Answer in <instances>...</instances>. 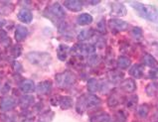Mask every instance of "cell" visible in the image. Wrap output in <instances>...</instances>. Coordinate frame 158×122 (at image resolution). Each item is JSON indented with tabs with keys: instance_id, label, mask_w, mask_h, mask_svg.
Here are the masks:
<instances>
[{
	"instance_id": "42",
	"label": "cell",
	"mask_w": 158,
	"mask_h": 122,
	"mask_svg": "<svg viewBox=\"0 0 158 122\" xmlns=\"http://www.w3.org/2000/svg\"><path fill=\"white\" fill-rule=\"evenodd\" d=\"M152 120H153V121H155V122H158V109L155 111V113L153 114Z\"/></svg>"
},
{
	"instance_id": "9",
	"label": "cell",
	"mask_w": 158,
	"mask_h": 122,
	"mask_svg": "<svg viewBox=\"0 0 158 122\" xmlns=\"http://www.w3.org/2000/svg\"><path fill=\"white\" fill-rule=\"evenodd\" d=\"M121 102H124V99L120 96L118 90L117 89L112 90V92L110 94V96L107 98V105L110 108H114L118 104H120Z\"/></svg>"
},
{
	"instance_id": "12",
	"label": "cell",
	"mask_w": 158,
	"mask_h": 122,
	"mask_svg": "<svg viewBox=\"0 0 158 122\" xmlns=\"http://www.w3.org/2000/svg\"><path fill=\"white\" fill-rule=\"evenodd\" d=\"M52 87H53V83L51 80H44V81H41V83H39L37 84V87H36V90H37V92L39 94H47L51 92L52 89Z\"/></svg>"
},
{
	"instance_id": "36",
	"label": "cell",
	"mask_w": 158,
	"mask_h": 122,
	"mask_svg": "<svg viewBox=\"0 0 158 122\" xmlns=\"http://www.w3.org/2000/svg\"><path fill=\"white\" fill-rule=\"evenodd\" d=\"M126 120V116L123 111H118L117 113L114 115L112 122H125Z\"/></svg>"
},
{
	"instance_id": "15",
	"label": "cell",
	"mask_w": 158,
	"mask_h": 122,
	"mask_svg": "<svg viewBox=\"0 0 158 122\" xmlns=\"http://www.w3.org/2000/svg\"><path fill=\"white\" fill-rule=\"evenodd\" d=\"M19 88L22 92H25V93H30V92H33L34 90L36 89V85L34 83L33 80L31 79H23L19 83Z\"/></svg>"
},
{
	"instance_id": "26",
	"label": "cell",
	"mask_w": 158,
	"mask_h": 122,
	"mask_svg": "<svg viewBox=\"0 0 158 122\" xmlns=\"http://www.w3.org/2000/svg\"><path fill=\"white\" fill-rule=\"evenodd\" d=\"M108 79H110L112 83H119V81L123 79V71H108Z\"/></svg>"
},
{
	"instance_id": "43",
	"label": "cell",
	"mask_w": 158,
	"mask_h": 122,
	"mask_svg": "<svg viewBox=\"0 0 158 122\" xmlns=\"http://www.w3.org/2000/svg\"><path fill=\"white\" fill-rule=\"evenodd\" d=\"M89 4H93V5H97V4L100 3V1H89Z\"/></svg>"
},
{
	"instance_id": "21",
	"label": "cell",
	"mask_w": 158,
	"mask_h": 122,
	"mask_svg": "<svg viewBox=\"0 0 158 122\" xmlns=\"http://www.w3.org/2000/svg\"><path fill=\"white\" fill-rule=\"evenodd\" d=\"M94 18L91 14H89V13H82V14L79 15L78 18H77V23L81 26H85L91 24Z\"/></svg>"
},
{
	"instance_id": "30",
	"label": "cell",
	"mask_w": 158,
	"mask_h": 122,
	"mask_svg": "<svg viewBox=\"0 0 158 122\" xmlns=\"http://www.w3.org/2000/svg\"><path fill=\"white\" fill-rule=\"evenodd\" d=\"M150 111V107L148 104H146V103H144V104H141L140 106H139L137 108V115L138 117H140V118H146L148 113H149Z\"/></svg>"
},
{
	"instance_id": "8",
	"label": "cell",
	"mask_w": 158,
	"mask_h": 122,
	"mask_svg": "<svg viewBox=\"0 0 158 122\" xmlns=\"http://www.w3.org/2000/svg\"><path fill=\"white\" fill-rule=\"evenodd\" d=\"M126 13H127V10H126V7L124 6L123 3L118 1H114L111 3V10H110L111 16L123 17L126 15Z\"/></svg>"
},
{
	"instance_id": "19",
	"label": "cell",
	"mask_w": 158,
	"mask_h": 122,
	"mask_svg": "<svg viewBox=\"0 0 158 122\" xmlns=\"http://www.w3.org/2000/svg\"><path fill=\"white\" fill-rule=\"evenodd\" d=\"M129 74L135 79H141L144 75V67L142 65H134L129 70Z\"/></svg>"
},
{
	"instance_id": "37",
	"label": "cell",
	"mask_w": 158,
	"mask_h": 122,
	"mask_svg": "<svg viewBox=\"0 0 158 122\" xmlns=\"http://www.w3.org/2000/svg\"><path fill=\"white\" fill-rule=\"evenodd\" d=\"M97 29H98V32L102 33V34H106V26L105 19H102L100 22H98V25H97Z\"/></svg>"
},
{
	"instance_id": "46",
	"label": "cell",
	"mask_w": 158,
	"mask_h": 122,
	"mask_svg": "<svg viewBox=\"0 0 158 122\" xmlns=\"http://www.w3.org/2000/svg\"><path fill=\"white\" fill-rule=\"evenodd\" d=\"M157 54H158V51H157Z\"/></svg>"
},
{
	"instance_id": "29",
	"label": "cell",
	"mask_w": 158,
	"mask_h": 122,
	"mask_svg": "<svg viewBox=\"0 0 158 122\" xmlns=\"http://www.w3.org/2000/svg\"><path fill=\"white\" fill-rule=\"evenodd\" d=\"M14 10V5L11 2H2L0 6V14L8 15Z\"/></svg>"
},
{
	"instance_id": "22",
	"label": "cell",
	"mask_w": 158,
	"mask_h": 122,
	"mask_svg": "<svg viewBox=\"0 0 158 122\" xmlns=\"http://www.w3.org/2000/svg\"><path fill=\"white\" fill-rule=\"evenodd\" d=\"M137 101H138V96L136 94H131L128 97H126L124 99V104L125 107L127 109H134L137 105Z\"/></svg>"
},
{
	"instance_id": "40",
	"label": "cell",
	"mask_w": 158,
	"mask_h": 122,
	"mask_svg": "<svg viewBox=\"0 0 158 122\" xmlns=\"http://www.w3.org/2000/svg\"><path fill=\"white\" fill-rule=\"evenodd\" d=\"M12 67H13V69H14L15 71H23V67H22V65L18 62H13Z\"/></svg>"
},
{
	"instance_id": "24",
	"label": "cell",
	"mask_w": 158,
	"mask_h": 122,
	"mask_svg": "<svg viewBox=\"0 0 158 122\" xmlns=\"http://www.w3.org/2000/svg\"><path fill=\"white\" fill-rule=\"evenodd\" d=\"M70 51V48L67 46V45H63L61 44L60 46L57 49V56L60 61H65L67 57H68V52Z\"/></svg>"
},
{
	"instance_id": "44",
	"label": "cell",
	"mask_w": 158,
	"mask_h": 122,
	"mask_svg": "<svg viewBox=\"0 0 158 122\" xmlns=\"http://www.w3.org/2000/svg\"><path fill=\"white\" fill-rule=\"evenodd\" d=\"M4 23H5V21L2 20V19H0V28H1V27L4 25Z\"/></svg>"
},
{
	"instance_id": "31",
	"label": "cell",
	"mask_w": 158,
	"mask_h": 122,
	"mask_svg": "<svg viewBox=\"0 0 158 122\" xmlns=\"http://www.w3.org/2000/svg\"><path fill=\"white\" fill-rule=\"evenodd\" d=\"M0 44L3 47H8L9 45H11V40L9 38L6 31L0 29Z\"/></svg>"
},
{
	"instance_id": "27",
	"label": "cell",
	"mask_w": 158,
	"mask_h": 122,
	"mask_svg": "<svg viewBox=\"0 0 158 122\" xmlns=\"http://www.w3.org/2000/svg\"><path fill=\"white\" fill-rule=\"evenodd\" d=\"M110 120V116L107 113H105V112L94 114L89 118V122H108Z\"/></svg>"
},
{
	"instance_id": "7",
	"label": "cell",
	"mask_w": 158,
	"mask_h": 122,
	"mask_svg": "<svg viewBox=\"0 0 158 122\" xmlns=\"http://www.w3.org/2000/svg\"><path fill=\"white\" fill-rule=\"evenodd\" d=\"M108 25H110V29L115 31V32H123V31L128 29V23L125 21H123L120 19H117V18H114V19H110L108 21Z\"/></svg>"
},
{
	"instance_id": "14",
	"label": "cell",
	"mask_w": 158,
	"mask_h": 122,
	"mask_svg": "<svg viewBox=\"0 0 158 122\" xmlns=\"http://www.w3.org/2000/svg\"><path fill=\"white\" fill-rule=\"evenodd\" d=\"M105 83H106L98 80L97 79H91L88 81V89H89V92H101L103 88V84Z\"/></svg>"
},
{
	"instance_id": "23",
	"label": "cell",
	"mask_w": 158,
	"mask_h": 122,
	"mask_svg": "<svg viewBox=\"0 0 158 122\" xmlns=\"http://www.w3.org/2000/svg\"><path fill=\"white\" fill-rule=\"evenodd\" d=\"M142 63L145 66L150 67H155L158 65L157 60L152 55H150V54H144L142 57Z\"/></svg>"
},
{
	"instance_id": "16",
	"label": "cell",
	"mask_w": 158,
	"mask_h": 122,
	"mask_svg": "<svg viewBox=\"0 0 158 122\" xmlns=\"http://www.w3.org/2000/svg\"><path fill=\"white\" fill-rule=\"evenodd\" d=\"M120 88L125 92H128V93L133 92L134 90L136 89V83H135V81L131 79H126L120 83Z\"/></svg>"
},
{
	"instance_id": "33",
	"label": "cell",
	"mask_w": 158,
	"mask_h": 122,
	"mask_svg": "<svg viewBox=\"0 0 158 122\" xmlns=\"http://www.w3.org/2000/svg\"><path fill=\"white\" fill-rule=\"evenodd\" d=\"M54 116H55V113H54L53 111L49 110V111L45 112V113H43L41 116H40L37 122H52Z\"/></svg>"
},
{
	"instance_id": "6",
	"label": "cell",
	"mask_w": 158,
	"mask_h": 122,
	"mask_svg": "<svg viewBox=\"0 0 158 122\" xmlns=\"http://www.w3.org/2000/svg\"><path fill=\"white\" fill-rule=\"evenodd\" d=\"M45 16L50 18L51 20H53V18H55L57 20H62L66 17V12L64 10V8L62 7L61 4H59L58 2H55L46 10V12H45Z\"/></svg>"
},
{
	"instance_id": "34",
	"label": "cell",
	"mask_w": 158,
	"mask_h": 122,
	"mask_svg": "<svg viewBox=\"0 0 158 122\" xmlns=\"http://www.w3.org/2000/svg\"><path fill=\"white\" fill-rule=\"evenodd\" d=\"M87 63H88L89 66L96 67V66H98L101 63V58H100V56L94 55H94L89 56L88 60H87Z\"/></svg>"
},
{
	"instance_id": "38",
	"label": "cell",
	"mask_w": 158,
	"mask_h": 122,
	"mask_svg": "<svg viewBox=\"0 0 158 122\" xmlns=\"http://www.w3.org/2000/svg\"><path fill=\"white\" fill-rule=\"evenodd\" d=\"M131 34H132V36L135 39H138L139 37H141V36H142V31H141L140 28L134 27V28L132 29V31H131Z\"/></svg>"
},
{
	"instance_id": "17",
	"label": "cell",
	"mask_w": 158,
	"mask_h": 122,
	"mask_svg": "<svg viewBox=\"0 0 158 122\" xmlns=\"http://www.w3.org/2000/svg\"><path fill=\"white\" fill-rule=\"evenodd\" d=\"M64 6L69 9L70 11L73 12H79L83 8V2L78 1V0H71V1H65Z\"/></svg>"
},
{
	"instance_id": "25",
	"label": "cell",
	"mask_w": 158,
	"mask_h": 122,
	"mask_svg": "<svg viewBox=\"0 0 158 122\" xmlns=\"http://www.w3.org/2000/svg\"><path fill=\"white\" fill-rule=\"evenodd\" d=\"M145 92L148 96H156L158 94V83L157 81H152L148 83L145 88Z\"/></svg>"
},
{
	"instance_id": "1",
	"label": "cell",
	"mask_w": 158,
	"mask_h": 122,
	"mask_svg": "<svg viewBox=\"0 0 158 122\" xmlns=\"http://www.w3.org/2000/svg\"><path fill=\"white\" fill-rule=\"evenodd\" d=\"M130 5L140 17L158 23V8L156 6L145 5L140 2H130Z\"/></svg>"
},
{
	"instance_id": "2",
	"label": "cell",
	"mask_w": 158,
	"mask_h": 122,
	"mask_svg": "<svg viewBox=\"0 0 158 122\" xmlns=\"http://www.w3.org/2000/svg\"><path fill=\"white\" fill-rule=\"evenodd\" d=\"M101 103V98L94 96V94H85V96H82L78 98L76 108L79 113H83L84 111L89 109V108L98 106Z\"/></svg>"
},
{
	"instance_id": "39",
	"label": "cell",
	"mask_w": 158,
	"mask_h": 122,
	"mask_svg": "<svg viewBox=\"0 0 158 122\" xmlns=\"http://www.w3.org/2000/svg\"><path fill=\"white\" fill-rule=\"evenodd\" d=\"M148 78L151 79H158V67H155V69H152L151 71H149V74H148Z\"/></svg>"
},
{
	"instance_id": "35",
	"label": "cell",
	"mask_w": 158,
	"mask_h": 122,
	"mask_svg": "<svg viewBox=\"0 0 158 122\" xmlns=\"http://www.w3.org/2000/svg\"><path fill=\"white\" fill-rule=\"evenodd\" d=\"M9 54H10V56H12L13 58H18V57H20V55L22 54V49L19 45H15V46H12L10 48Z\"/></svg>"
},
{
	"instance_id": "18",
	"label": "cell",
	"mask_w": 158,
	"mask_h": 122,
	"mask_svg": "<svg viewBox=\"0 0 158 122\" xmlns=\"http://www.w3.org/2000/svg\"><path fill=\"white\" fill-rule=\"evenodd\" d=\"M58 104L62 109H69L73 106V98L70 96H60L58 97Z\"/></svg>"
},
{
	"instance_id": "28",
	"label": "cell",
	"mask_w": 158,
	"mask_h": 122,
	"mask_svg": "<svg viewBox=\"0 0 158 122\" xmlns=\"http://www.w3.org/2000/svg\"><path fill=\"white\" fill-rule=\"evenodd\" d=\"M117 67H119L121 70H126L128 69V67L131 64V61H130V59H128L127 57H124V56H120L118 59H117Z\"/></svg>"
},
{
	"instance_id": "11",
	"label": "cell",
	"mask_w": 158,
	"mask_h": 122,
	"mask_svg": "<svg viewBox=\"0 0 158 122\" xmlns=\"http://www.w3.org/2000/svg\"><path fill=\"white\" fill-rule=\"evenodd\" d=\"M18 19H19L22 23H31L33 20V14L29 9L27 8H22L19 10L17 14Z\"/></svg>"
},
{
	"instance_id": "20",
	"label": "cell",
	"mask_w": 158,
	"mask_h": 122,
	"mask_svg": "<svg viewBox=\"0 0 158 122\" xmlns=\"http://www.w3.org/2000/svg\"><path fill=\"white\" fill-rule=\"evenodd\" d=\"M34 96H23L19 99V105L22 109H26V108L30 107L34 103Z\"/></svg>"
},
{
	"instance_id": "4",
	"label": "cell",
	"mask_w": 158,
	"mask_h": 122,
	"mask_svg": "<svg viewBox=\"0 0 158 122\" xmlns=\"http://www.w3.org/2000/svg\"><path fill=\"white\" fill-rule=\"evenodd\" d=\"M56 83L59 87L61 88H69L76 83L77 76L75 74H73L70 71H63V73H59L55 75Z\"/></svg>"
},
{
	"instance_id": "5",
	"label": "cell",
	"mask_w": 158,
	"mask_h": 122,
	"mask_svg": "<svg viewBox=\"0 0 158 122\" xmlns=\"http://www.w3.org/2000/svg\"><path fill=\"white\" fill-rule=\"evenodd\" d=\"M71 51L76 57L91 56V55H94V52H96V47L93 46L91 44L78 43L74 45V47L72 48Z\"/></svg>"
},
{
	"instance_id": "45",
	"label": "cell",
	"mask_w": 158,
	"mask_h": 122,
	"mask_svg": "<svg viewBox=\"0 0 158 122\" xmlns=\"http://www.w3.org/2000/svg\"><path fill=\"white\" fill-rule=\"evenodd\" d=\"M23 122H33L32 120H25V121H23Z\"/></svg>"
},
{
	"instance_id": "32",
	"label": "cell",
	"mask_w": 158,
	"mask_h": 122,
	"mask_svg": "<svg viewBox=\"0 0 158 122\" xmlns=\"http://www.w3.org/2000/svg\"><path fill=\"white\" fill-rule=\"evenodd\" d=\"M94 34V31L93 29H87V30H83L81 31L78 35V39L80 41H85L88 39H91Z\"/></svg>"
},
{
	"instance_id": "13",
	"label": "cell",
	"mask_w": 158,
	"mask_h": 122,
	"mask_svg": "<svg viewBox=\"0 0 158 122\" xmlns=\"http://www.w3.org/2000/svg\"><path fill=\"white\" fill-rule=\"evenodd\" d=\"M28 36V29L23 25H17L14 32V37L17 42H22Z\"/></svg>"
},
{
	"instance_id": "10",
	"label": "cell",
	"mask_w": 158,
	"mask_h": 122,
	"mask_svg": "<svg viewBox=\"0 0 158 122\" xmlns=\"http://www.w3.org/2000/svg\"><path fill=\"white\" fill-rule=\"evenodd\" d=\"M16 105V99L12 96H3L0 100V109L3 111H9L13 109Z\"/></svg>"
},
{
	"instance_id": "41",
	"label": "cell",
	"mask_w": 158,
	"mask_h": 122,
	"mask_svg": "<svg viewBox=\"0 0 158 122\" xmlns=\"http://www.w3.org/2000/svg\"><path fill=\"white\" fill-rule=\"evenodd\" d=\"M9 90H10V85H9V83H5V84H4L3 88H2V90H1V92L3 94H5V93H7L9 92Z\"/></svg>"
},
{
	"instance_id": "3",
	"label": "cell",
	"mask_w": 158,
	"mask_h": 122,
	"mask_svg": "<svg viewBox=\"0 0 158 122\" xmlns=\"http://www.w3.org/2000/svg\"><path fill=\"white\" fill-rule=\"evenodd\" d=\"M26 59L32 65L39 67H47L52 62L51 55L45 52H30L26 55Z\"/></svg>"
}]
</instances>
